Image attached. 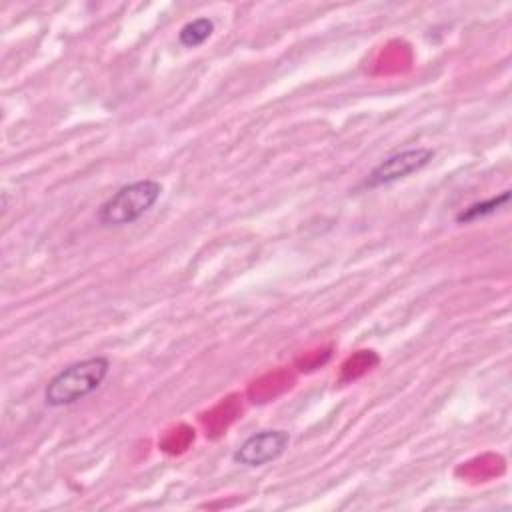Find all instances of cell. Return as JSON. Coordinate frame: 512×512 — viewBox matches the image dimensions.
I'll list each match as a JSON object with an SVG mask.
<instances>
[{
	"label": "cell",
	"instance_id": "obj_6",
	"mask_svg": "<svg viewBox=\"0 0 512 512\" xmlns=\"http://www.w3.org/2000/svg\"><path fill=\"white\" fill-rule=\"evenodd\" d=\"M212 32H214V22L210 18H206V16L194 18L180 28L178 42L184 48H198L212 36Z\"/></svg>",
	"mask_w": 512,
	"mask_h": 512
},
{
	"label": "cell",
	"instance_id": "obj_1",
	"mask_svg": "<svg viewBox=\"0 0 512 512\" xmlns=\"http://www.w3.org/2000/svg\"><path fill=\"white\" fill-rule=\"evenodd\" d=\"M110 372L106 356H90L58 370L44 388V402L50 408L76 404L96 392Z\"/></svg>",
	"mask_w": 512,
	"mask_h": 512
},
{
	"label": "cell",
	"instance_id": "obj_3",
	"mask_svg": "<svg viewBox=\"0 0 512 512\" xmlns=\"http://www.w3.org/2000/svg\"><path fill=\"white\" fill-rule=\"evenodd\" d=\"M432 158H434V150L428 146H414V148H404L400 152H394L382 158L370 170V174L364 180V186L380 188L396 180H402L414 172H420L424 166H428Z\"/></svg>",
	"mask_w": 512,
	"mask_h": 512
},
{
	"label": "cell",
	"instance_id": "obj_4",
	"mask_svg": "<svg viewBox=\"0 0 512 512\" xmlns=\"http://www.w3.org/2000/svg\"><path fill=\"white\" fill-rule=\"evenodd\" d=\"M290 444L286 430H260L250 434L232 454V460L246 468H260L278 460Z\"/></svg>",
	"mask_w": 512,
	"mask_h": 512
},
{
	"label": "cell",
	"instance_id": "obj_2",
	"mask_svg": "<svg viewBox=\"0 0 512 512\" xmlns=\"http://www.w3.org/2000/svg\"><path fill=\"white\" fill-rule=\"evenodd\" d=\"M162 194V184L154 178L134 180L130 184L120 186L110 198L102 202L98 208V220L102 226H128L140 220L152 206L158 202Z\"/></svg>",
	"mask_w": 512,
	"mask_h": 512
},
{
	"label": "cell",
	"instance_id": "obj_5",
	"mask_svg": "<svg viewBox=\"0 0 512 512\" xmlns=\"http://www.w3.org/2000/svg\"><path fill=\"white\" fill-rule=\"evenodd\" d=\"M508 200H510V190H504L498 196H492V198L482 200V202H474V204H470L468 208H464L462 212L456 214V222L458 224H468V222H476L480 218L492 216L500 208H504L508 204Z\"/></svg>",
	"mask_w": 512,
	"mask_h": 512
}]
</instances>
